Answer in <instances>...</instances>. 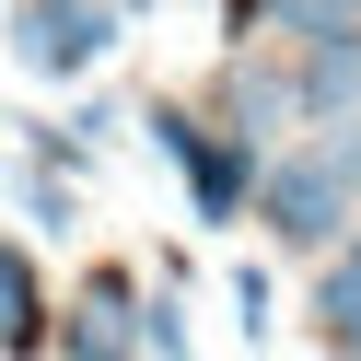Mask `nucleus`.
<instances>
[{
  "instance_id": "3",
  "label": "nucleus",
  "mask_w": 361,
  "mask_h": 361,
  "mask_svg": "<svg viewBox=\"0 0 361 361\" xmlns=\"http://www.w3.org/2000/svg\"><path fill=\"white\" fill-rule=\"evenodd\" d=\"M117 47V0H12V59L35 82H82Z\"/></svg>"
},
{
  "instance_id": "1",
  "label": "nucleus",
  "mask_w": 361,
  "mask_h": 361,
  "mask_svg": "<svg viewBox=\"0 0 361 361\" xmlns=\"http://www.w3.org/2000/svg\"><path fill=\"white\" fill-rule=\"evenodd\" d=\"M245 210H257L268 233L291 245V257H326V245L350 233L361 187L338 175V152H326V140H303V152H268V164H257V198H245Z\"/></svg>"
},
{
  "instance_id": "5",
  "label": "nucleus",
  "mask_w": 361,
  "mask_h": 361,
  "mask_svg": "<svg viewBox=\"0 0 361 361\" xmlns=\"http://www.w3.org/2000/svg\"><path fill=\"white\" fill-rule=\"evenodd\" d=\"M291 94H303V128H326V117H361V24L314 35V47H291Z\"/></svg>"
},
{
  "instance_id": "2",
  "label": "nucleus",
  "mask_w": 361,
  "mask_h": 361,
  "mask_svg": "<svg viewBox=\"0 0 361 361\" xmlns=\"http://www.w3.org/2000/svg\"><path fill=\"white\" fill-rule=\"evenodd\" d=\"M140 128H152V152H164V164L187 175L198 221H245V198H257V164H268L257 140H233L221 117H187V105H152Z\"/></svg>"
},
{
  "instance_id": "8",
  "label": "nucleus",
  "mask_w": 361,
  "mask_h": 361,
  "mask_svg": "<svg viewBox=\"0 0 361 361\" xmlns=\"http://www.w3.org/2000/svg\"><path fill=\"white\" fill-rule=\"evenodd\" d=\"M128 338H140V361H187V350H198V326H187V303H175V291H152V303L128 314Z\"/></svg>"
},
{
  "instance_id": "9",
  "label": "nucleus",
  "mask_w": 361,
  "mask_h": 361,
  "mask_svg": "<svg viewBox=\"0 0 361 361\" xmlns=\"http://www.w3.org/2000/svg\"><path fill=\"white\" fill-rule=\"evenodd\" d=\"M233 326L268 338V268H233Z\"/></svg>"
},
{
  "instance_id": "4",
  "label": "nucleus",
  "mask_w": 361,
  "mask_h": 361,
  "mask_svg": "<svg viewBox=\"0 0 361 361\" xmlns=\"http://www.w3.org/2000/svg\"><path fill=\"white\" fill-rule=\"evenodd\" d=\"M221 128L257 152H280V128H303V94H291V71H268V59L233 47V71H221Z\"/></svg>"
},
{
  "instance_id": "6",
  "label": "nucleus",
  "mask_w": 361,
  "mask_h": 361,
  "mask_svg": "<svg viewBox=\"0 0 361 361\" xmlns=\"http://www.w3.org/2000/svg\"><path fill=\"white\" fill-rule=\"evenodd\" d=\"M314 338L326 361H361V233H338V257L314 268Z\"/></svg>"
},
{
  "instance_id": "7",
  "label": "nucleus",
  "mask_w": 361,
  "mask_h": 361,
  "mask_svg": "<svg viewBox=\"0 0 361 361\" xmlns=\"http://www.w3.org/2000/svg\"><path fill=\"white\" fill-rule=\"evenodd\" d=\"M12 198H24L35 233H71V221H82V198H71V175H59V164H12Z\"/></svg>"
}]
</instances>
